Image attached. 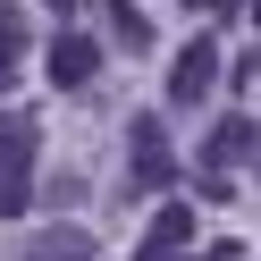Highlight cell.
I'll return each instance as SVG.
<instances>
[{"label":"cell","mask_w":261,"mask_h":261,"mask_svg":"<svg viewBox=\"0 0 261 261\" xmlns=\"http://www.w3.org/2000/svg\"><path fill=\"white\" fill-rule=\"evenodd\" d=\"M202 169H211V177H227V169H253V110H227V118L202 135Z\"/></svg>","instance_id":"3957f363"},{"label":"cell","mask_w":261,"mask_h":261,"mask_svg":"<svg viewBox=\"0 0 261 261\" xmlns=\"http://www.w3.org/2000/svg\"><path fill=\"white\" fill-rule=\"evenodd\" d=\"M25 261H93V236L85 227H42V236L25 244Z\"/></svg>","instance_id":"52a82bcc"},{"label":"cell","mask_w":261,"mask_h":261,"mask_svg":"<svg viewBox=\"0 0 261 261\" xmlns=\"http://www.w3.org/2000/svg\"><path fill=\"white\" fill-rule=\"evenodd\" d=\"M101 9H110V42H118V51H152V25H143L126 0H101Z\"/></svg>","instance_id":"9c48e42d"},{"label":"cell","mask_w":261,"mask_h":261,"mask_svg":"<svg viewBox=\"0 0 261 261\" xmlns=\"http://www.w3.org/2000/svg\"><path fill=\"white\" fill-rule=\"evenodd\" d=\"M34 202V126L0 110V219H25Z\"/></svg>","instance_id":"6da1fadb"},{"label":"cell","mask_w":261,"mask_h":261,"mask_svg":"<svg viewBox=\"0 0 261 261\" xmlns=\"http://www.w3.org/2000/svg\"><path fill=\"white\" fill-rule=\"evenodd\" d=\"M211 85H219V51H211V42H186L177 68H169V110H194Z\"/></svg>","instance_id":"5b68a950"},{"label":"cell","mask_w":261,"mask_h":261,"mask_svg":"<svg viewBox=\"0 0 261 261\" xmlns=\"http://www.w3.org/2000/svg\"><path fill=\"white\" fill-rule=\"evenodd\" d=\"M25 42H34L25 9H17V0H0V93L17 85V68H25Z\"/></svg>","instance_id":"8992f818"},{"label":"cell","mask_w":261,"mask_h":261,"mask_svg":"<svg viewBox=\"0 0 261 261\" xmlns=\"http://www.w3.org/2000/svg\"><path fill=\"white\" fill-rule=\"evenodd\" d=\"M186 244H194V211L169 202V211L152 219V236H143V253H186Z\"/></svg>","instance_id":"ba28073f"},{"label":"cell","mask_w":261,"mask_h":261,"mask_svg":"<svg viewBox=\"0 0 261 261\" xmlns=\"http://www.w3.org/2000/svg\"><path fill=\"white\" fill-rule=\"evenodd\" d=\"M135 261H186V253H135Z\"/></svg>","instance_id":"8fae6325"},{"label":"cell","mask_w":261,"mask_h":261,"mask_svg":"<svg viewBox=\"0 0 261 261\" xmlns=\"http://www.w3.org/2000/svg\"><path fill=\"white\" fill-rule=\"evenodd\" d=\"M126 177H135L143 194L177 186V152H169V126H160V118H135V126H126Z\"/></svg>","instance_id":"7a4b0ae2"},{"label":"cell","mask_w":261,"mask_h":261,"mask_svg":"<svg viewBox=\"0 0 261 261\" xmlns=\"http://www.w3.org/2000/svg\"><path fill=\"white\" fill-rule=\"evenodd\" d=\"M42 9H51V17H68V9H76V0H42Z\"/></svg>","instance_id":"30bf717a"},{"label":"cell","mask_w":261,"mask_h":261,"mask_svg":"<svg viewBox=\"0 0 261 261\" xmlns=\"http://www.w3.org/2000/svg\"><path fill=\"white\" fill-rule=\"evenodd\" d=\"M42 68H51V85H59V93H85L93 76H101V42H93V34H59Z\"/></svg>","instance_id":"277c9868"},{"label":"cell","mask_w":261,"mask_h":261,"mask_svg":"<svg viewBox=\"0 0 261 261\" xmlns=\"http://www.w3.org/2000/svg\"><path fill=\"white\" fill-rule=\"evenodd\" d=\"M194 9H219V0H194Z\"/></svg>","instance_id":"7c38bea8"}]
</instances>
